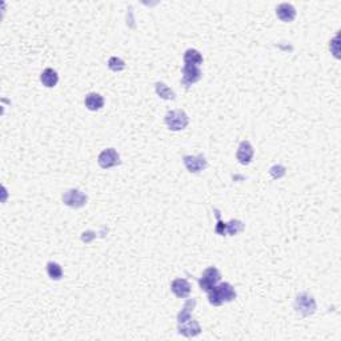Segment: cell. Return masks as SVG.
I'll use <instances>...</instances> for the list:
<instances>
[{"label": "cell", "instance_id": "obj_20", "mask_svg": "<svg viewBox=\"0 0 341 341\" xmlns=\"http://www.w3.org/2000/svg\"><path fill=\"white\" fill-rule=\"evenodd\" d=\"M108 68L111 71H114V72H120V71H123L125 68L124 60L118 56L110 57V60H108Z\"/></svg>", "mask_w": 341, "mask_h": 341}, {"label": "cell", "instance_id": "obj_12", "mask_svg": "<svg viewBox=\"0 0 341 341\" xmlns=\"http://www.w3.org/2000/svg\"><path fill=\"white\" fill-rule=\"evenodd\" d=\"M170 291L180 299H187L191 295V284L186 279H176L170 284Z\"/></svg>", "mask_w": 341, "mask_h": 341}, {"label": "cell", "instance_id": "obj_19", "mask_svg": "<svg viewBox=\"0 0 341 341\" xmlns=\"http://www.w3.org/2000/svg\"><path fill=\"white\" fill-rule=\"evenodd\" d=\"M244 229V224L240 221V220H231L229 223H225V232L227 235L235 236L237 235L239 232H241Z\"/></svg>", "mask_w": 341, "mask_h": 341}, {"label": "cell", "instance_id": "obj_4", "mask_svg": "<svg viewBox=\"0 0 341 341\" xmlns=\"http://www.w3.org/2000/svg\"><path fill=\"white\" fill-rule=\"evenodd\" d=\"M221 280V273L219 272V269L215 267H209L203 272L201 277L199 279V285H200L201 291L204 292H209L213 287H216Z\"/></svg>", "mask_w": 341, "mask_h": 341}, {"label": "cell", "instance_id": "obj_17", "mask_svg": "<svg viewBox=\"0 0 341 341\" xmlns=\"http://www.w3.org/2000/svg\"><path fill=\"white\" fill-rule=\"evenodd\" d=\"M155 90H156V94L159 95V98L164 99V100H175V99H176V94H175V92L172 91L169 87H168L167 84L161 83V81L156 83Z\"/></svg>", "mask_w": 341, "mask_h": 341}, {"label": "cell", "instance_id": "obj_10", "mask_svg": "<svg viewBox=\"0 0 341 341\" xmlns=\"http://www.w3.org/2000/svg\"><path fill=\"white\" fill-rule=\"evenodd\" d=\"M178 330L179 333L183 334V336H186V337H195V336L201 333V326L196 320H192V318H191L190 321L179 324Z\"/></svg>", "mask_w": 341, "mask_h": 341}, {"label": "cell", "instance_id": "obj_21", "mask_svg": "<svg viewBox=\"0 0 341 341\" xmlns=\"http://www.w3.org/2000/svg\"><path fill=\"white\" fill-rule=\"evenodd\" d=\"M269 174L272 176L273 179H280L283 178L285 175V167L280 165V164H277V165H273L271 169H269Z\"/></svg>", "mask_w": 341, "mask_h": 341}, {"label": "cell", "instance_id": "obj_2", "mask_svg": "<svg viewBox=\"0 0 341 341\" xmlns=\"http://www.w3.org/2000/svg\"><path fill=\"white\" fill-rule=\"evenodd\" d=\"M296 312L300 313L303 317H308V316H312L316 312V300L312 295H309L308 292H301L297 295V297L295 299V304H293Z\"/></svg>", "mask_w": 341, "mask_h": 341}, {"label": "cell", "instance_id": "obj_6", "mask_svg": "<svg viewBox=\"0 0 341 341\" xmlns=\"http://www.w3.org/2000/svg\"><path fill=\"white\" fill-rule=\"evenodd\" d=\"M88 197L79 190H69L63 195V203L71 208H81L87 204Z\"/></svg>", "mask_w": 341, "mask_h": 341}, {"label": "cell", "instance_id": "obj_15", "mask_svg": "<svg viewBox=\"0 0 341 341\" xmlns=\"http://www.w3.org/2000/svg\"><path fill=\"white\" fill-rule=\"evenodd\" d=\"M195 307H196V300H188L186 304H184V307L180 312H179L178 315V324H183V322L190 321L191 318H192V312H194Z\"/></svg>", "mask_w": 341, "mask_h": 341}, {"label": "cell", "instance_id": "obj_13", "mask_svg": "<svg viewBox=\"0 0 341 341\" xmlns=\"http://www.w3.org/2000/svg\"><path fill=\"white\" fill-rule=\"evenodd\" d=\"M84 104L87 107V110L99 111L104 107V98L100 94L91 92V94H88L86 96V99H84Z\"/></svg>", "mask_w": 341, "mask_h": 341}, {"label": "cell", "instance_id": "obj_14", "mask_svg": "<svg viewBox=\"0 0 341 341\" xmlns=\"http://www.w3.org/2000/svg\"><path fill=\"white\" fill-rule=\"evenodd\" d=\"M40 81L43 83V86L47 88H53L56 87L57 81H59V75L55 69L52 68H46L40 75Z\"/></svg>", "mask_w": 341, "mask_h": 341}, {"label": "cell", "instance_id": "obj_8", "mask_svg": "<svg viewBox=\"0 0 341 341\" xmlns=\"http://www.w3.org/2000/svg\"><path fill=\"white\" fill-rule=\"evenodd\" d=\"M182 75H183L182 83L188 88L190 86H192V84L197 83V81L201 79L203 73H201L200 68L196 67V65L184 64V67H183L182 69Z\"/></svg>", "mask_w": 341, "mask_h": 341}, {"label": "cell", "instance_id": "obj_16", "mask_svg": "<svg viewBox=\"0 0 341 341\" xmlns=\"http://www.w3.org/2000/svg\"><path fill=\"white\" fill-rule=\"evenodd\" d=\"M183 60H184V64H188V65H196V67H200V65L203 64V56H201V53L195 48L187 49L186 52H184V57H183Z\"/></svg>", "mask_w": 341, "mask_h": 341}, {"label": "cell", "instance_id": "obj_9", "mask_svg": "<svg viewBox=\"0 0 341 341\" xmlns=\"http://www.w3.org/2000/svg\"><path fill=\"white\" fill-rule=\"evenodd\" d=\"M253 147L250 144L248 140H243L240 143L239 148H237V152H236V157L239 160L240 164L243 165H248V164L252 161L253 159Z\"/></svg>", "mask_w": 341, "mask_h": 341}, {"label": "cell", "instance_id": "obj_18", "mask_svg": "<svg viewBox=\"0 0 341 341\" xmlns=\"http://www.w3.org/2000/svg\"><path fill=\"white\" fill-rule=\"evenodd\" d=\"M47 273H48V276L51 280L57 281L63 277V269H61V267L55 262L47 263Z\"/></svg>", "mask_w": 341, "mask_h": 341}, {"label": "cell", "instance_id": "obj_5", "mask_svg": "<svg viewBox=\"0 0 341 341\" xmlns=\"http://www.w3.org/2000/svg\"><path fill=\"white\" fill-rule=\"evenodd\" d=\"M98 163L103 169H108V168L118 167L122 161H120V155L115 148H107L99 155Z\"/></svg>", "mask_w": 341, "mask_h": 341}, {"label": "cell", "instance_id": "obj_3", "mask_svg": "<svg viewBox=\"0 0 341 341\" xmlns=\"http://www.w3.org/2000/svg\"><path fill=\"white\" fill-rule=\"evenodd\" d=\"M164 122L170 131H182V129L187 128V125L190 123V118L183 110H174L167 112Z\"/></svg>", "mask_w": 341, "mask_h": 341}, {"label": "cell", "instance_id": "obj_7", "mask_svg": "<svg viewBox=\"0 0 341 341\" xmlns=\"http://www.w3.org/2000/svg\"><path fill=\"white\" fill-rule=\"evenodd\" d=\"M183 163L191 174H199L201 170H204L208 167V163L205 160L204 155H197V156H184L183 157Z\"/></svg>", "mask_w": 341, "mask_h": 341}, {"label": "cell", "instance_id": "obj_1", "mask_svg": "<svg viewBox=\"0 0 341 341\" xmlns=\"http://www.w3.org/2000/svg\"><path fill=\"white\" fill-rule=\"evenodd\" d=\"M208 293V301L213 307H220L224 303H231L237 297L235 288L229 283H220Z\"/></svg>", "mask_w": 341, "mask_h": 341}, {"label": "cell", "instance_id": "obj_11", "mask_svg": "<svg viewBox=\"0 0 341 341\" xmlns=\"http://www.w3.org/2000/svg\"><path fill=\"white\" fill-rule=\"evenodd\" d=\"M277 18L284 22V23H291L296 18V10L292 4L289 3H281L276 8Z\"/></svg>", "mask_w": 341, "mask_h": 341}]
</instances>
